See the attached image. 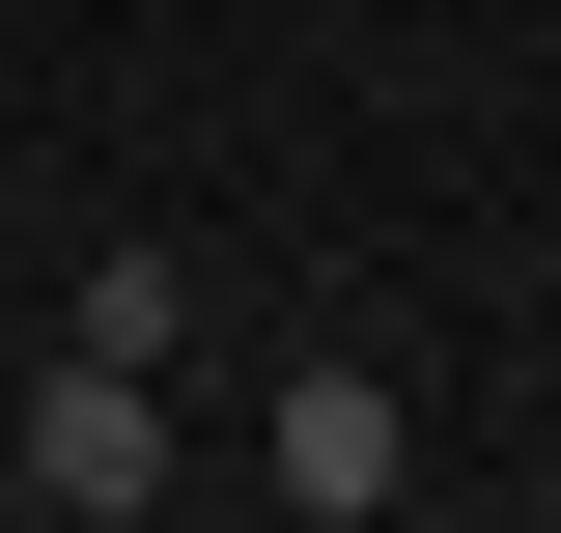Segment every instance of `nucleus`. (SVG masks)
Masks as SVG:
<instances>
[{
  "label": "nucleus",
  "instance_id": "nucleus-2",
  "mask_svg": "<svg viewBox=\"0 0 561 533\" xmlns=\"http://www.w3.org/2000/svg\"><path fill=\"white\" fill-rule=\"evenodd\" d=\"M280 506H309V533L393 506V394H365V365H309V394H280Z\"/></svg>",
  "mask_w": 561,
  "mask_h": 533
},
{
  "label": "nucleus",
  "instance_id": "nucleus-1",
  "mask_svg": "<svg viewBox=\"0 0 561 533\" xmlns=\"http://www.w3.org/2000/svg\"><path fill=\"white\" fill-rule=\"evenodd\" d=\"M28 506H57V533H140V506H169V394H140V365H57V394H28Z\"/></svg>",
  "mask_w": 561,
  "mask_h": 533
},
{
  "label": "nucleus",
  "instance_id": "nucleus-3",
  "mask_svg": "<svg viewBox=\"0 0 561 533\" xmlns=\"http://www.w3.org/2000/svg\"><path fill=\"white\" fill-rule=\"evenodd\" d=\"M169 337H197V281H169V253H113V281L57 309V365H140V394H169Z\"/></svg>",
  "mask_w": 561,
  "mask_h": 533
}]
</instances>
